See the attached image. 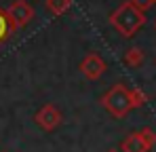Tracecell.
Instances as JSON below:
<instances>
[{
	"instance_id": "obj_1",
	"label": "cell",
	"mask_w": 156,
	"mask_h": 152,
	"mask_svg": "<svg viewBox=\"0 0 156 152\" xmlns=\"http://www.w3.org/2000/svg\"><path fill=\"white\" fill-rule=\"evenodd\" d=\"M110 24H112V27L118 34H122L125 38H131V36L137 34V30L144 27V24H146V13L137 11L129 0H127V2H122L110 15Z\"/></svg>"
},
{
	"instance_id": "obj_2",
	"label": "cell",
	"mask_w": 156,
	"mask_h": 152,
	"mask_svg": "<svg viewBox=\"0 0 156 152\" xmlns=\"http://www.w3.org/2000/svg\"><path fill=\"white\" fill-rule=\"evenodd\" d=\"M101 103L105 106V110L116 116V118H125L131 110V100H129V89L125 85H114L104 97H101Z\"/></svg>"
},
{
	"instance_id": "obj_3",
	"label": "cell",
	"mask_w": 156,
	"mask_h": 152,
	"mask_svg": "<svg viewBox=\"0 0 156 152\" xmlns=\"http://www.w3.org/2000/svg\"><path fill=\"white\" fill-rule=\"evenodd\" d=\"M4 15H6L9 24H11L13 32H15V30H19V27H26V25L34 19V9H32V4H30L27 0H13V2L6 6Z\"/></svg>"
},
{
	"instance_id": "obj_4",
	"label": "cell",
	"mask_w": 156,
	"mask_h": 152,
	"mask_svg": "<svg viewBox=\"0 0 156 152\" xmlns=\"http://www.w3.org/2000/svg\"><path fill=\"white\" fill-rule=\"evenodd\" d=\"M34 121L42 127L44 131H53V129H57V127L61 125L63 114H61L59 108H55L53 103H44V106L34 114Z\"/></svg>"
},
{
	"instance_id": "obj_5",
	"label": "cell",
	"mask_w": 156,
	"mask_h": 152,
	"mask_svg": "<svg viewBox=\"0 0 156 152\" xmlns=\"http://www.w3.org/2000/svg\"><path fill=\"white\" fill-rule=\"evenodd\" d=\"M105 68H108L105 61L97 53H89V55L80 61V72H82V76H87L89 80H97L99 76H104Z\"/></svg>"
},
{
	"instance_id": "obj_6",
	"label": "cell",
	"mask_w": 156,
	"mask_h": 152,
	"mask_svg": "<svg viewBox=\"0 0 156 152\" xmlns=\"http://www.w3.org/2000/svg\"><path fill=\"white\" fill-rule=\"evenodd\" d=\"M148 150H150L148 142H146L144 135L137 131V133H131L129 137H125V142H122V150H120V152H148Z\"/></svg>"
},
{
	"instance_id": "obj_7",
	"label": "cell",
	"mask_w": 156,
	"mask_h": 152,
	"mask_svg": "<svg viewBox=\"0 0 156 152\" xmlns=\"http://www.w3.org/2000/svg\"><path fill=\"white\" fill-rule=\"evenodd\" d=\"M146 59V53L139 49V47H131L127 53H125V63L131 66V68H139Z\"/></svg>"
},
{
	"instance_id": "obj_8",
	"label": "cell",
	"mask_w": 156,
	"mask_h": 152,
	"mask_svg": "<svg viewBox=\"0 0 156 152\" xmlns=\"http://www.w3.org/2000/svg\"><path fill=\"white\" fill-rule=\"evenodd\" d=\"M44 4H47V11L51 15L59 17V15H63L72 6V0H44Z\"/></svg>"
},
{
	"instance_id": "obj_9",
	"label": "cell",
	"mask_w": 156,
	"mask_h": 152,
	"mask_svg": "<svg viewBox=\"0 0 156 152\" xmlns=\"http://www.w3.org/2000/svg\"><path fill=\"white\" fill-rule=\"evenodd\" d=\"M129 100H131V108H141L148 101V95L141 89H129Z\"/></svg>"
},
{
	"instance_id": "obj_10",
	"label": "cell",
	"mask_w": 156,
	"mask_h": 152,
	"mask_svg": "<svg viewBox=\"0 0 156 152\" xmlns=\"http://www.w3.org/2000/svg\"><path fill=\"white\" fill-rule=\"evenodd\" d=\"M13 32V27L9 24V19H6V15H4V11H0V42L2 40H6V36Z\"/></svg>"
},
{
	"instance_id": "obj_11",
	"label": "cell",
	"mask_w": 156,
	"mask_h": 152,
	"mask_svg": "<svg viewBox=\"0 0 156 152\" xmlns=\"http://www.w3.org/2000/svg\"><path fill=\"white\" fill-rule=\"evenodd\" d=\"M129 2L137 9V11H141V13H146L148 9H152V6L156 4V0H129Z\"/></svg>"
},
{
	"instance_id": "obj_12",
	"label": "cell",
	"mask_w": 156,
	"mask_h": 152,
	"mask_svg": "<svg viewBox=\"0 0 156 152\" xmlns=\"http://www.w3.org/2000/svg\"><path fill=\"white\" fill-rule=\"evenodd\" d=\"M139 133L144 135V139L148 142V146H150V148H152V146H154V144H156V133H154V131H152V129H150V127H146V129H141Z\"/></svg>"
},
{
	"instance_id": "obj_13",
	"label": "cell",
	"mask_w": 156,
	"mask_h": 152,
	"mask_svg": "<svg viewBox=\"0 0 156 152\" xmlns=\"http://www.w3.org/2000/svg\"><path fill=\"white\" fill-rule=\"evenodd\" d=\"M108 152H120V150H116V148H112V150H108Z\"/></svg>"
},
{
	"instance_id": "obj_14",
	"label": "cell",
	"mask_w": 156,
	"mask_h": 152,
	"mask_svg": "<svg viewBox=\"0 0 156 152\" xmlns=\"http://www.w3.org/2000/svg\"><path fill=\"white\" fill-rule=\"evenodd\" d=\"M154 27H156V24H154Z\"/></svg>"
}]
</instances>
